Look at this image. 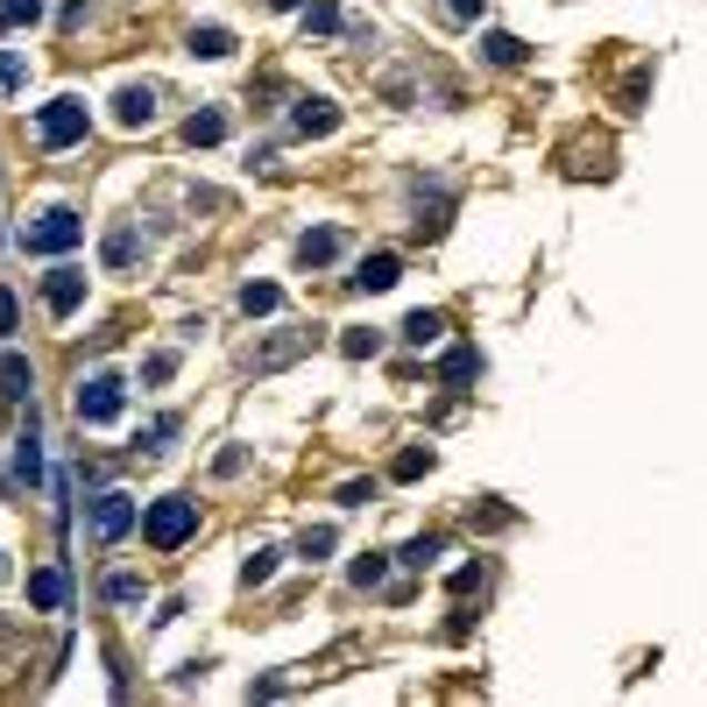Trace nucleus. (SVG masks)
I'll use <instances>...</instances> for the list:
<instances>
[{"instance_id":"1","label":"nucleus","mask_w":707,"mask_h":707,"mask_svg":"<svg viewBox=\"0 0 707 707\" xmlns=\"http://www.w3.org/2000/svg\"><path fill=\"white\" fill-rule=\"evenodd\" d=\"M191 531H199V503H184V495H163V503L142 509V538L156 552H178Z\"/></svg>"},{"instance_id":"2","label":"nucleus","mask_w":707,"mask_h":707,"mask_svg":"<svg viewBox=\"0 0 707 707\" xmlns=\"http://www.w3.org/2000/svg\"><path fill=\"white\" fill-rule=\"evenodd\" d=\"M85 241V220L71 213V205H50V213H36L22 226V248L29 255H64V248H79Z\"/></svg>"},{"instance_id":"3","label":"nucleus","mask_w":707,"mask_h":707,"mask_svg":"<svg viewBox=\"0 0 707 707\" xmlns=\"http://www.w3.org/2000/svg\"><path fill=\"white\" fill-rule=\"evenodd\" d=\"M36 135H43V149H71V142H85V100H50L43 113H36Z\"/></svg>"},{"instance_id":"4","label":"nucleus","mask_w":707,"mask_h":707,"mask_svg":"<svg viewBox=\"0 0 707 707\" xmlns=\"http://www.w3.org/2000/svg\"><path fill=\"white\" fill-rule=\"evenodd\" d=\"M128 411V382L121 375H92L79 390V425H113Z\"/></svg>"},{"instance_id":"5","label":"nucleus","mask_w":707,"mask_h":707,"mask_svg":"<svg viewBox=\"0 0 707 707\" xmlns=\"http://www.w3.org/2000/svg\"><path fill=\"white\" fill-rule=\"evenodd\" d=\"M128 531H135V495H121V488L100 495V503H92V538H100V545H121Z\"/></svg>"},{"instance_id":"6","label":"nucleus","mask_w":707,"mask_h":707,"mask_svg":"<svg viewBox=\"0 0 707 707\" xmlns=\"http://www.w3.org/2000/svg\"><path fill=\"white\" fill-rule=\"evenodd\" d=\"M43 304H50L57 319H71V312L85 304V276H79V270H50V283H43Z\"/></svg>"},{"instance_id":"7","label":"nucleus","mask_w":707,"mask_h":707,"mask_svg":"<svg viewBox=\"0 0 707 707\" xmlns=\"http://www.w3.org/2000/svg\"><path fill=\"white\" fill-rule=\"evenodd\" d=\"M29 602L43 608V616H57V608L71 602V580H64V566H43V573H29Z\"/></svg>"},{"instance_id":"8","label":"nucleus","mask_w":707,"mask_h":707,"mask_svg":"<svg viewBox=\"0 0 707 707\" xmlns=\"http://www.w3.org/2000/svg\"><path fill=\"white\" fill-rule=\"evenodd\" d=\"M113 121H121V128H149V121H156V92H149V85H121Z\"/></svg>"},{"instance_id":"9","label":"nucleus","mask_w":707,"mask_h":707,"mask_svg":"<svg viewBox=\"0 0 707 707\" xmlns=\"http://www.w3.org/2000/svg\"><path fill=\"white\" fill-rule=\"evenodd\" d=\"M396 276H404V262H396V255H368L347 283H354V291H396Z\"/></svg>"},{"instance_id":"10","label":"nucleus","mask_w":707,"mask_h":707,"mask_svg":"<svg viewBox=\"0 0 707 707\" xmlns=\"http://www.w3.org/2000/svg\"><path fill=\"white\" fill-rule=\"evenodd\" d=\"M291 128H297V135H333V128H340V107H333V100H297Z\"/></svg>"},{"instance_id":"11","label":"nucleus","mask_w":707,"mask_h":707,"mask_svg":"<svg viewBox=\"0 0 707 707\" xmlns=\"http://www.w3.org/2000/svg\"><path fill=\"white\" fill-rule=\"evenodd\" d=\"M333 255H340V234H333V226H319V234L297 241V262H304V270H326Z\"/></svg>"},{"instance_id":"12","label":"nucleus","mask_w":707,"mask_h":707,"mask_svg":"<svg viewBox=\"0 0 707 707\" xmlns=\"http://www.w3.org/2000/svg\"><path fill=\"white\" fill-rule=\"evenodd\" d=\"M14 467H22L29 482H43V432H36V417L22 425V446H14Z\"/></svg>"},{"instance_id":"13","label":"nucleus","mask_w":707,"mask_h":707,"mask_svg":"<svg viewBox=\"0 0 707 707\" xmlns=\"http://www.w3.org/2000/svg\"><path fill=\"white\" fill-rule=\"evenodd\" d=\"M482 57H488V64H503V71H509V64H524V43H517L509 29H488V36H482Z\"/></svg>"},{"instance_id":"14","label":"nucleus","mask_w":707,"mask_h":707,"mask_svg":"<svg viewBox=\"0 0 707 707\" xmlns=\"http://www.w3.org/2000/svg\"><path fill=\"white\" fill-rule=\"evenodd\" d=\"M43 8H50V0H0V29H36V22H43Z\"/></svg>"},{"instance_id":"15","label":"nucleus","mask_w":707,"mask_h":707,"mask_svg":"<svg viewBox=\"0 0 707 707\" xmlns=\"http://www.w3.org/2000/svg\"><path fill=\"white\" fill-rule=\"evenodd\" d=\"M226 135V113H191V121H184V142L191 149H213Z\"/></svg>"},{"instance_id":"16","label":"nucleus","mask_w":707,"mask_h":707,"mask_svg":"<svg viewBox=\"0 0 707 707\" xmlns=\"http://www.w3.org/2000/svg\"><path fill=\"white\" fill-rule=\"evenodd\" d=\"M438 333H446V319H438V312H411V319H404V340H411V347H432Z\"/></svg>"},{"instance_id":"17","label":"nucleus","mask_w":707,"mask_h":707,"mask_svg":"<svg viewBox=\"0 0 707 707\" xmlns=\"http://www.w3.org/2000/svg\"><path fill=\"white\" fill-rule=\"evenodd\" d=\"M226 50H234V36H226V29H191V57L213 64V57H226Z\"/></svg>"},{"instance_id":"18","label":"nucleus","mask_w":707,"mask_h":707,"mask_svg":"<svg viewBox=\"0 0 707 707\" xmlns=\"http://www.w3.org/2000/svg\"><path fill=\"white\" fill-rule=\"evenodd\" d=\"M276 304H283V291H276V283H248V291H241V312H248V319L276 312Z\"/></svg>"},{"instance_id":"19","label":"nucleus","mask_w":707,"mask_h":707,"mask_svg":"<svg viewBox=\"0 0 707 707\" xmlns=\"http://www.w3.org/2000/svg\"><path fill=\"white\" fill-rule=\"evenodd\" d=\"M382 573H390V559H382V552H361V559H354V587H382Z\"/></svg>"},{"instance_id":"20","label":"nucleus","mask_w":707,"mask_h":707,"mask_svg":"<svg viewBox=\"0 0 707 707\" xmlns=\"http://www.w3.org/2000/svg\"><path fill=\"white\" fill-rule=\"evenodd\" d=\"M107 262H113V270L135 262V234H128V226H113V234H107Z\"/></svg>"},{"instance_id":"21","label":"nucleus","mask_w":707,"mask_h":707,"mask_svg":"<svg viewBox=\"0 0 707 707\" xmlns=\"http://www.w3.org/2000/svg\"><path fill=\"white\" fill-rule=\"evenodd\" d=\"M276 559H283V552H270V545H262L255 559L241 566V580H248V587H262V580H270V573H276Z\"/></svg>"},{"instance_id":"22","label":"nucleus","mask_w":707,"mask_h":707,"mask_svg":"<svg viewBox=\"0 0 707 707\" xmlns=\"http://www.w3.org/2000/svg\"><path fill=\"white\" fill-rule=\"evenodd\" d=\"M304 29L333 36V29H340V8H333V0H312V8H304Z\"/></svg>"},{"instance_id":"23","label":"nucleus","mask_w":707,"mask_h":707,"mask_svg":"<svg viewBox=\"0 0 707 707\" xmlns=\"http://www.w3.org/2000/svg\"><path fill=\"white\" fill-rule=\"evenodd\" d=\"M417 474H432V446H411L404 461H396V482H417Z\"/></svg>"},{"instance_id":"24","label":"nucleus","mask_w":707,"mask_h":707,"mask_svg":"<svg viewBox=\"0 0 707 707\" xmlns=\"http://www.w3.org/2000/svg\"><path fill=\"white\" fill-rule=\"evenodd\" d=\"M474 375V347H453L446 354V382H467Z\"/></svg>"},{"instance_id":"25","label":"nucleus","mask_w":707,"mask_h":707,"mask_svg":"<svg viewBox=\"0 0 707 707\" xmlns=\"http://www.w3.org/2000/svg\"><path fill=\"white\" fill-rule=\"evenodd\" d=\"M178 375V354H149V368H142V382H170Z\"/></svg>"},{"instance_id":"26","label":"nucleus","mask_w":707,"mask_h":707,"mask_svg":"<svg viewBox=\"0 0 707 707\" xmlns=\"http://www.w3.org/2000/svg\"><path fill=\"white\" fill-rule=\"evenodd\" d=\"M107 595H113V602H135V595H142V580H135V573H113Z\"/></svg>"},{"instance_id":"27","label":"nucleus","mask_w":707,"mask_h":707,"mask_svg":"<svg viewBox=\"0 0 707 707\" xmlns=\"http://www.w3.org/2000/svg\"><path fill=\"white\" fill-rule=\"evenodd\" d=\"M297 552H304V559H326V552H333V531H304Z\"/></svg>"},{"instance_id":"28","label":"nucleus","mask_w":707,"mask_h":707,"mask_svg":"<svg viewBox=\"0 0 707 707\" xmlns=\"http://www.w3.org/2000/svg\"><path fill=\"white\" fill-rule=\"evenodd\" d=\"M14 85H22V57L0 50V92H14Z\"/></svg>"},{"instance_id":"29","label":"nucleus","mask_w":707,"mask_h":707,"mask_svg":"<svg viewBox=\"0 0 707 707\" xmlns=\"http://www.w3.org/2000/svg\"><path fill=\"white\" fill-rule=\"evenodd\" d=\"M340 347H347V354L361 361V354H375V347H382V340H375V333H347V340H340Z\"/></svg>"},{"instance_id":"30","label":"nucleus","mask_w":707,"mask_h":707,"mask_svg":"<svg viewBox=\"0 0 707 707\" xmlns=\"http://www.w3.org/2000/svg\"><path fill=\"white\" fill-rule=\"evenodd\" d=\"M368 495H375V482H347V488H340V503H347V509H361Z\"/></svg>"},{"instance_id":"31","label":"nucleus","mask_w":707,"mask_h":707,"mask_svg":"<svg viewBox=\"0 0 707 707\" xmlns=\"http://www.w3.org/2000/svg\"><path fill=\"white\" fill-rule=\"evenodd\" d=\"M14 326H22V312H14V297L0 291V333H14Z\"/></svg>"},{"instance_id":"32","label":"nucleus","mask_w":707,"mask_h":707,"mask_svg":"<svg viewBox=\"0 0 707 707\" xmlns=\"http://www.w3.org/2000/svg\"><path fill=\"white\" fill-rule=\"evenodd\" d=\"M482 8H488V0H453V14H461V22H474Z\"/></svg>"},{"instance_id":"33","label":"nucleus","mask_w":707,"mask_h":707,"mask_svg":"<svg viewBox=\"0 0 707 707\" xmlns=\"http://www.w3.org/2000/svg\"><path fill=\"white\" fill-rule=\"evenodd\" d=\"M270 8H283V14H291V8H304V0H270Z\"/></svg>"},{"instance_id":"34","label":"nucleus","mask_w":707,"mask_h":707,"mask_svg":"<svg viewBox=\"0 0 707 707\" xmlns=\"http://www.w3.org/2000/svg\"><path fill=\"white\" fill-rule=\"evenodd\" d=\"M0 573H8V566H0Z\"/></svg>"}]
</instances>
